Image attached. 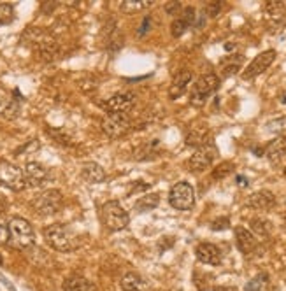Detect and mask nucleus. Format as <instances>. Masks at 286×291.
I'll return each mask as SVG.
<instances>
[{
	"label": "nucleus",
	"instance_id": "f257e3e1",
	"mask_svg": "<svg viewBox=\"0 0 286 291\" xmlns=\"http://www.w3.org/2000/svg\"><path fill=\"white\" fill-rule=\"evenodd\" d=\"M44 239L53 249L60 253H72L81 246V239L65 225H49L44 228Z\"/></svg>",
	"mask_w": 286,
	"mask_h": 291
},
{
	"label": "nucleus",
	"instance_id": "f03ea898",
	"mask_svg": "<svg viewBox=\"0 0 286 291\" xmlns=\"http://www.w3.org/2000/svg\"><path fill=\"white\" fill-rule=\"evenodd\" d=\"M35 234L34 228L27 219L23 218H13L9 221V244L16 249H27L34 246Z\"/></svg>",
	"mask_w": 286,
	"mask_h": 291
},
{
	"label": "nucleus",
	"instance_id": "7ed1b4c3",
	"mask_svg": "<svg viewBox=\"0 0 286 291\" xmlns=\"http://www.w3.org/2000/svg\"><path fill=\"white\" fill-rule=\"evenodd\" d=\"M102 221H104L107 230L120 231L128 226L130 218H128V212L123 209L120 202L111 200V202H106L104 206H102Z\"/></svg>",
	"mask_w": 286,
	"mask_h": 291
},
{
	"label": "nucleus",
	"instance_id": "20e7f679",
	"mask_svg": "<svg viewBox=\"0 0 286 291\" xmlns=\"http://www.w3.org/2000/svg\"><path fill=\"white\" fill-rule=\"evenodd\" d=\"M220 88V77L216 74H204L195 81L192 88V95H190V100H192L193 105L200 107L207 102V98L213 95L216 90Z\"/></svg>",
	"mask_w": 286,
	"mask_h": 291
},
{
	"label": "nucleus",
	"instance_id": "39448f33",
	"mask_svg": "<svg viewBox=\"0 0 286 291\" xmlns=\"http://www.w3.org/2000/svg\"><path fill=\"white\" fill-rule=\"evenodd\" d=\"M169 203L177 211H190L195 206V190L190 183L181 181L174 184L169 193Z\"/></svg>",
	"mask_w": 286,
	"mask_h": 291
},
{
	"label": "nucleus",
	"instance_id": "423d86ee",
	"mask_svg": "<svg viewBox=\"0 0 286 291\" xmlns=\"http://www.w3.org/2000/svg\"><path fill=\"white\" fill-rule=\"evenodd\" d=\"M102 130L111 139H120L130 130V118L126 112H109L102 120Z\"/></svg>",
	"mask_w": 286,
	"mask_h": 291
},
{
	"label": "nucleus",
	"instance_id": "0eeeda50",
	"mask_svg": "<svg viewBox=\"0 0 286 291\" xmlns=\"http://www.w3.org/2000/svg\"><path fill=\"white\" fill-rule=\"evenodd\" d=\"M0 184L13 191H21L27 186L25 174L19 167L9 163V162H0Z\"/></svg>",
	"mask_w": 286,
	"mask_h": 291
},
{
	"label": "nucleus",
	"instance_id": "6e6552de",
	"mask_svg": "<svg viewBox=\"0 0 286 291\" xmlns=\"http://www.w3.org/2000/svg\"><path fill=\"white\" fill-rule=\"evenodd\" d=\"M62 202H63V196H62L60 191L58 190H46L44 193L37 196L34 207L39 214L51 216V214H55V212L60 211Z\"/></svg>",
	"mask_w": 286,
	"mask_h": 291
},
{
	"label": "nucleus",
	"instance_id": "1a4fd4ad",
	"mask_svg": "<svg viewBox=\"0 0 286 291\" xmlns=\"http://www.w3.org/2000/svg\"><path fill=\"white\" fill-rule=\"evenodd\" d=\"M277 53L274 49H267L264 51V53H260L258 56L253 58V62L246 67V70L242 72V79H255L256 76H260V74H264L265 70L269 69V67L272 65V62L276 60Z\"/></svg>",
	"mask_w": 286,
	"mask_h": 291
},
{
	"label": "nucleus",
	"instance_id": "9d476101",
	"mask_svg": "<svg viewBox=\"0 0 286 291\" xmlns=\"http://www.w3.org/2000/svg\"><path fill=\"white\" fill-rule=\"evenodd\" d=\"M218 151L216 148H214V144H205L202 146V148H198L195 153H193V156L190 158V168H192L193 172H204L205 168H209L214 162V158H216Z\"/></svg>",
	"mask_w": 286,
	"mask_h": 291
},
{
	"label": "nucleus",
	"instance_id": "9b49d317",
	"mask_svg": "<svg viewBox=\"0 0 286 291\" xmlns=\"http://www.w3.org/2000/svg\"><path fill=\"white\" fill-rule=\"evenodd\" d=\"M23 174H25L27 186H30V188H42V186H46L51 179V172L37 162L27 163Z\"/></svg>",
	"mask_w": 286,
	"mask_h": 291
},
{
	"label": "nucleus",
	"instance_id": "f8f14e48",
	"mask_svg": "<svg viewBox=\"0 0 286 291\" xmlns=\"http://www.w3.org/2000/svg\"><path fill=\"white\" fill-rule=\"evenodd\" d=\"M18 95V90L13 93L7 88H4V86H0V116L9 118V120H14L18 116L19 109H21L19 107V100L16 98Z\"/></svg>",
	"mask_w": 286,
	"mask_h": 291
},
{
	"label": "nucleus",
	"instance_id": "ddd939ff",
	"mask_svg": "<svg viewBox=\"0 0 286 291\" xmlns=\"http://www.w3.org/2000/svg\"><path fill=\"white\" fill-rule=\"evenodd\" d=\"M134 104H136V93L120 92V93H114V95L107 100L106 111L107 112H126L132 109Z\"/></svg>",
	"mask_w": 286,
	"mask_h": 291
},
{
	"label": "nucleus",
	"instance_id": "4468645a",
	"mask_svg": "<svg viewBox=\"0 0 286 291\" xmlns=\"http://www.w3.org/2000/svg\"><path fill=\"white\" fill-rule=\"evenodd\" d=\"M195 256L200 263L204 265H220L221 263V251L218 249V246H214L211 242H202L195 247Z\"/></svg>",
	"mask_w": 286,
	"mask_h": 291
},
{
	"label": "nucleus",
	"instance_id": "2eb2a0df",
	"mask_svg": "<svg viewBox=\"0 0 286 291\" xmlns=\"http://www.w3.org/2000/svg\"><path fill=\"white\" fill-rule=\"evenodd\" d=\"M248 206L255 211H271L276 207V195L269 190H260L249 195Z\"/></svg>",
	"mask_w": 286,
	"mask_h": 291
},
{
	"label": "nucleus",
	"instance_id": "dca6fc26",
	"mask_svg": "<svg viewBox=\"0 0 286 291\" xmlns=\"http://www.w3.org/2000/svg\"><path fill=\"white\" fill-rule=\"evenodd\" d=\"M233 234H236L237 249H239L242 254H251L253 251L256 249L258 242H256L255 235H253L251 231L248 230V228H244V226H236Z\"/></svg>",
	"mask_w": 286,
	"mask_h": 291
},
{
	"label": "nucleus",
	"instance_id": "f3484780",
	"mask_svg": "<svg viewBox=\"0 0 286 291\" xmlns=\"http://www.w3.org/2000/svg\"><path fill=\"white\" fill-rule=\"evenodd\" d=\"M265 156L272 165L281 163L286 158V137H277L265 148Z\"/></svg>",
	"mask_w": 286,
	"mask_h": 291
},
{
	"label": "nucleus",
	"instance_id": "a211bd4d",
	"mask_svg": "<svg viewBox=\"0 0 286 291\" xmlns=\"http://www.w3.org/2000/svg\"><path fill=\"white\" fill-rule=\"evenodd\" d=\"M190 81H192V72H190V70H181V72H177L169 88V97L179 98L183 93L186 92V86L190 84Z\"/></svg>",
	"mask_w": 286,
	"mask_h": 291
},
{
	"label": "nucleus",
	"instance_id": "6ab92c4d",
	"mask_svg": "<svg viewBox=\"0 0 286 291\" xmlns=\"http://www.w3.org/2000/svg\"><path fill=\"white\" fill-rule=\"evenodd\" d=\"M81 178L90 184H97V183H102L106 179V170L100 167L98 163H86L83 165L81 168Z\"/></svg>",
	"mask_w": 286,
	"mask_h": 291
},
{
	"label": "nucleus",
	"instance_id": "aec40b11",
	"mask_svg": "<svg viewBox=\"0 0 286 291\" xmlns=\"http://www.w3.org/2000/svg\"><path fill=\"white\" fill-rule=\"evenodd\" d=\"M63 289L65 291H97L95 284L91 281H88L83 275H70L65 279L63 282Z\"/></svg>",
	"mask_w": 286,
	"mask_h": 291
},
{
	"label": "nucleus",
	"instance_id": "412c9836",
	"mask_svg": "<svg viewBox=\"0 0 286 291\" xmlns=\"http://www.w3.org/2000/svg\"><path fill=\"white\" fill-rule=\"evenodd\" d=\"M265 18L272 23H281V19L286 18V6L277 0L267 2L265 4Z\"/></svg>",
	"mask_w": 286,
	"mask_h": 291
},
{
	"label": "nucleus",
	"instance_id": "4be33fe9",
	"mask_svg": "<svg viewBox=\"0 0 286 291\" xmlns=\"http://www.w3.org/2000/svg\"><path fill=\"white\" fill-rule=\"evenodd\" d=\"M121 288H123V291H146V282L141 275L128 272L123 275Z\"/></svg>",
	"mask_w": 286,
	"mask_h": 291
},
{
	"label": "nucleus",
	"instance_id": "5701e85b",
	"mask_svg": "<svg viewBox=\"0 0 286 291\" xmlns=\"http://www.w3.org/2000/svg\"><path fill=\"white\" fill-rule=\"evenodd\" d=\"M209 144V132L207 128H192L186 135V146H193V148H202V146Z\"/></svg>",
	"mask_w": 286,
	"mask_h": 291
},
{
	"label": "nucleus",
	"instance_id": "b1692460",
	"mask_svg": "<svg viewBox=\"0 0 286 291\" xmlns=\"http://www.w3.org/2000/svg\"><path fill=\"white\" fill-rule=\"evenodd\" d=\"M158 203H160V196L157 193H151V195H146V196H142V198H139L137 203L134 206V209L137 212H148L151 209H154V207H158Z\"/></svg>",
	"mask_w": 286,
	"mask_h": 291
},
{
	"label": "nucleus",
	"instance_id": "393cba45",
	"mask_svg": "<svg viewBox=\"0 0 286 291\" xmlns=\"http://www.w3.org/2000/svg\"><path fill=\"white\" fill-rule=\"evenodd\" d=\"M249 225H251V230L260 237H269L272 234V223L265 218H253Z\"/></svg>",
	"mask_w": 286,
	"mask_h": 291
},
{
	"label": "nucleus",
	"instance_id": "a878e982",
	"mask_svg": "<svg viewBox=\"0 0 286 291\" xmlns=\"http://www.w3.org/2000/svg\"><path fill=\"white\" fill-rule=\"evenodd\" d=\"M242 60H244V56H242V54H239V56H230L228 60L225 62L223 69H221V76L226 79V77H230V76H233L236 72H239Z\"/></svg>",
	"mask_w": 286,
	"mask_h": 291
},
{
	"label": "nucleus",
	"instance_id": "bb28decb",
	"mask_svg": "<svg viewBox=\"0 0 286 291\" xmlns=\"http://www.w3.org/2000/svg\"><path fill=\"white\" fill-rule=\"evenodd\" d=\"M151 2L148 0H125V2L121 4V11L126 14H134V13H139V11L146 9V7H149Z\"/></svg>",
	"mask_w": 286,
	"mask_h": 291
},
{
	"label": "nucleus",
	"instance_id": "cd10ccee",
	"mask_svg": "<svg viewBox=\"0 0 286 291\" xmlns=\"http://www.w3.org/2000/svg\"><path fill=\"white\" fill-rule=\"evenodd\" d=\"M233 170H236V165H233L232 162H223V163H220L216 168H214L211 176H213L214 181H220V179H225L226 176H230Z\"/></svg>",
	"mask_w": 286,
	"mask_h": 291
},
{
	"label": "nucleus",
	"instance_id": "c85d7f7f",
	"mask_svg": "<svg viewBox=\"0 0 286 291\" xmlns=\"http://www.w3.org/2000/svg\"><path fill=\"white\" fill-rule=\"evenodd\" d=\"M265 130L269 133H276V135H281L283 132H286V118H277V120H272L265 125Z\"/></svg>",
	"mask_w": 286,
	"mask_h": 291
},
{
	"label": "nucleus",
	"instance_id": "c756f323",
	"mask_svg": "<svg viewBox=\"0 0 286 291\" xmlns=\"http://www.w3.org/2000/svg\"><path fill=\"white\" fill-rule=\"evenodd\" d=\"M265 281H267V275H265V274L256 275V277L249 279V281L246 282L244 291H262V289H264V286H265Z\"/></svg>",
	"mask_w": 286,
	"mask_h": 291
},
{
	"label": "nucleus",
	"instance_id": "7c9ffc66",
	"mask_svg": "<svg viewBox=\"0 0 286 291\" xmlns=\"http://www.w3.org/2000/svg\"><path fill=\"white\" fill-rule=\"evenodd\" d=\"M14 19V7L11 4H0V25H7Z\"/></svg>",
	"mask_w": 286,
	"mask_h": 291
},
{
	"label": "nucleus",
	"instance_id": "2f4dec72",
	"mask_svg": "<svg viewBox=\"0 0 286 291\" xmlns=\"http://www.w3.org/2000/svg\"><path fill=\"white\" fill-rule=\"evenodd\" d=\"M188 28H190V25L183 18L174 19L172 25H170V32H172V37H181V35H185V32Z\"/></svg>",
	"mask_w": 286,
	"mask_h": 291
},
{
	"label": "nucleus",
	"instance_id": "473e14b6",
	"mask_svg": "<svg viewBox=\"0 0 286 291\" xmlns=\"http://www.w3.org/2000/svg\"><path fill=\"white\" fill-rule=\"evenodd\" d=\"M9 242V221L0 216V244Z\"/></svg>",
	"mask_w": 286,
	"mask_h": 291
},
{
	"label": "nucleus",
	"instance_id": "72a5a7b5",
	"mask_svg": "<svg viewBox=\"0 0 286 291\" xmlns=\"http://www.w3.org/2000/svg\"><path fill=\"white\" fill-rule=\"evenodd\" d=\"M230 228V219L221 216V218H216L214 221L211 223V230L213 231H223V230H228Z\"/></svg>",
	"mask_w": 286,
	"mask_h": 291
},
{
	"label": "nucleus",
	"instance_id": "f704fd0d",
	"mask_svg": "<svg viewBox=\"0 0 286 291\" xmlns=\"http://www.w3.org/2000/svg\"><path fill=\"white\" fill-rule=\"evenodd\" d=\"M183 19H185L190 26L197 25V11H195V7H185V9H183Z\"/></svg>",
	"mask_w": 286,
	"mask_h": 291
},
{
	"label": "nucleus",
	"instance_id": "c9c22d12",
	"mask_svg": "<svg viewBox=\"0 0 286 291\" xmlns=\"http://www.w3.org/2000/svg\"><path fill=\"white\" fill-rule=\"evenodd\" d=\"M221 11V2H209L207 6H205L204 13L207 14L209 18H216L218 14H220Z\"/></svg>",
	"mask_w": 286,
	"mask_h": 291
},
{
	"label": "nucleus",
	"instance_id": "e433bc0d",
	"mask_svg": "<svg viewBox=\"0 0 286 291\" xmlns=\"http://www.w3.org/2000/svg\"><path fill=\"white\" fill-rule=\"evenodd\" d=\"M165 11H167V14H170V16H177V13L181 11V4L179 2H169L165 6Z\"/></svg>",
	"mask_w": 286,
	"mask_h": 291
},
{
	"label": "nucleus",
	"instance_id": "4c0bfd02",
	"mask_svg": "<svg viewBox=\"0 0 286 291\" xmlns=\"http://www.w3.org/2000/svg\"><path fill=\"white\" fill-rule=\"evenodd\" d=\"M149 25H151V18L146 16V18H144V21H142V25H141V28H139V35H144L146 32H148Z\"/></svg>",
	"mask_w": 286,
	"mask_h": 291
},
{
	"label": "nucleus",
	"instance_id": "58836bf2",
	"mask_svg": "<svg viewBox=\"0 0 286 291\" xmlns=\"http://www.w3.org/2000/svg\"><path fill=\"white\" fill-rule=\"evenodd\" d=\"M237 184H241V186H248V184H249V181L248 179H246L244 178V176H237Z\"/></svg>",
	"mask_w": 286,
	"mask_h": 291
},
{
	"label": "nucleus",
	"instance_id": "ea45409f",
	"mask_svg": "<svg viewBox=\"0 0 286 291\" xmlns=\"http://www.w3.org/2000/svg\"><path fill=\"white\" fill-rule=\"evenodd\" d=\"M214 291H237V289L232 288V286H220V288H216Z\"/></svg>",
	"mask_w": 286,
	"mask_h": 291
},
{
	"label": "nucleus",
	"instance_id": "a19ab883",
	"mask_svg": "<svg viewBox=\"0 0 286 291\" xmlns=\"http://www.w3.org/2000/svg\"><path fill=\"white\" fill-rule=\"evenodd\" d=\"M137 184H141V183H137ZM148 188H149V186H148V184H146V183H142L141 190H148ZM137 190H139V188H134V190H132V191H137ZM132 191H130V193H132Z\"/></svg>",
	"mask_w": 286,
	"mask_h": 291
},
{
	"label": "nucleus",
	"instance_id": "79ce46f5",
	"mask_svg": "<svg viewBox=\"0 0 286 291\" xmlns=\"http://www.w3.org/2000/svg\"><path fill=\"white\" fill-rule=\"evenodd\" d=\"M233 48H236V44H232V42H226V44H225V49L226 51H232Z\"/></svg>",
	"mask_w": 286,
	"mask_h": 291
},
{
	"label": "nucleus",
	"instance_id": "37998d69",
	"mask_svg": "<svg viewBox=\"0 0 286 291\" xmlns=\"http://www.w3.org/2000/svg\"><path fill=\"white\" fill-rule=\"evenodd\" d=\"M283 174H284V179H286V167H284V170H283Z\"/></svg>",
	"mask_w": 286,
	"mask_h": 291
},
{
	"label": "nucleus",
	"instance_id": "c03bdc74",
	"mask_svg": "<svg viewBox=\"0 0 286 291\" xmlns=\"http://www.w3.org/2000/svg\"><path fill=\"white\" fill-rule=\"evenodd\" d=\"M284 226H286V216H284Z\"/></svg>",
	"mask_w": 286,
	"mask_h": 291
},
{
	"label": "nucleus",
	"instance_id": "a18cd8bd",
	"mask_svg": "<svg viewBox=\"0 0 286 291\" xmlns=\"http://www.w3.org/2000/svg\"><path fill=\"white\" fill-rule=\"evenodd\" d=\"M177 291H181V289H177Z\"/></svg>",
	"mask_w": 286,
	"mask_h": 291
}]
</instances>
